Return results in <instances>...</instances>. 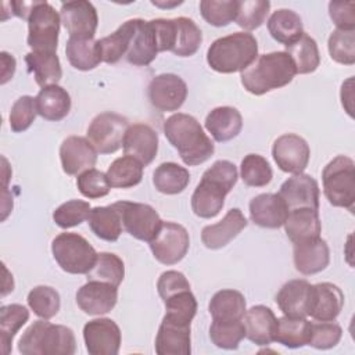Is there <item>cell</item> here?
Returning <instances> with one entry per match:
<instances>
[{"label": "cell", "mask_w": 355, "mask_h": 355, "mask_svg": "<svg viewBox=\"0 0 355 355\" xmlns=\"http://www.w3.org/2000/svg\"><path fill=\"white\" fill-rule=\"evenodd\" d=\"M164 135L189 166L205 162L215 153L212 140L202 130L200 122L189 114L178 112L166 118Z\"/></svg>", "instance_id": "obj_1"}, {"label": "cell", "mask_w": 355, "mask_h": 355, "mask_svg": "<svg viewBox=\"0 0 355 355\" xmlns=\"http://www.w3.org/2000/svg\"><path fill=\"white\" fill-rule=\"evenodd\" d=\"M237 168L227 159H219L204 173L191 196L193 212L204 219L216 216L225 205V197L237 183Z\"/></svg>", "instance_id": "obj_2"}, {"label": "cell", "mask_w": 355, "mask_h": 355, "mask_svg": "<svg viewBox=\"0 0 355 355\" xmlns=\"http://www.w3.org/2000/svg\"><path fill=\"white\" fill-rule=\"evenodd\" d=\"M297 75L293 60L286 51L261 54L241 72V85L255 96L280 89L288 85Z\"/></svg>", "instance_id": "obj_3"}, {"label": "cell", "mask_w": 355, "mask_h": 355, "mask_svg": "<svg viewBox=\"0 0 355 355\" xmlns=\"http://www.w3.org/2000/svg\"><path fill=\"white\" fill-rule=\"evenodd\" d=\"M258 57V42L248 32L216 39L207 50L208 65L220 73L243 72Z\"/></svg>", "instance_id": "obj_4"}, {"label": "cell", "mask_w": 355, "mask_h": 355, "mask_svg": "<svg viewBox=\"0 0 355 355\" xmlns=\"http://www.w3.org/2000/svg\"><path fill=\"white\" fill-rule=\"evenodd\" d=\"M18 351L22 355H73L76 340L72 329L40 319L24 331Z\"/></svg>", "instance_id": "obj_5"}, {"label": "cell", "mask_w": 355, "mask_h": 355, "mask_svg": "<svg viewBox=\"0 0 355 355\" xmlns=\"http://www.w3.org/2000/svg\"><path fill=\"white\" fill-rule=\"evenodd\" d=\"M323 193L334 207L354 209L355 204V162L347 155L333 158L322 172Z\"/></svg>", "instance_id": "obj_6"}, {"label": "cell", "mask_w": 355, "mask_h": 355, "mask_svg": "<svg viewBox=\"0 0 355 355\" xmlns=\"http://www.w3.org/2000/svg\"><path fill=\"white\" fill-rule=\"evenodd\" d=\"M51 252L58 266L72 275H86L97 259L93 245L78 233H60L51 243Z\"/></svg>", "instance_id": "obj_7"}, {"label": "cell", "mask_w": 355, "mask_h": 355, "mask_svg": "<svg viewBox=\"0 0 355 355\" xmlns=\"http://www.w3.org/2000/svg\"><path fill=\"white\" fill-rule=\"evenodd\" d=\"M61 18L47 1H37L28 18V46L32 51H55Z\"/></svg>", "instance_id": "obj_8"}, {"label": "cell", "mask_w": 355, "mask_h": 355, "mask_svg": "<svg viewBox=\"0 0 355 355\" xmlns=\"http://www.w3.org/2000/svg\"><path fill=\"white\" fill-rule=\"evenodd\" d=\"M114 205L121 215L123 229L132 237L150 243L157 236L162 219L151 205L130 201H118Z\"/></svg>", "instance_id": "obj_9"}, {"label": "cell", "mask_w": 355, "mask_h": 355, "mask_svg": "<svg viewBox=\"0 0 355 355\" xmlns=\"http://www.w3.org/2000/svg\"><path fill=\"white\" fill-rule=\"evenodd\" d=\"M128 126L125 116L115 112H101L92 119L87 139L97 153L112 154L121 148Z\"/></svg>", "instance_id": "obj_10"}, {"label": "cell", "mask_w": 355, "mask_h": 355, "mask_svg": "<svg viewBox=\"0 0 355 355\" xmlns=\"http://www.w3.org/2000/svg\"><path fill=\"white\" fill-rule=\"evenodd\" d=\"M190 245L187 230L175 222H162L157 236L150 241L154 258L164 265H175L180 262Z\"/></svg>", "instance_id": "obj_11"}, {"label": "cell", "mask_w": 355, "mask_h": 355, "mask_svg": "<svg viewBox=\"0 0 355 355\" xmlns=\"http://www.w3.org/2000/svg\"><path fill=\"white\" fill-rule=\"evenodd\" d=\"M272 157L276 165L287 173H302L308 166L311 150L305 139L295 133L279 136L272 146Z\"/></svg>", "instance_id": "obj_12"}, {"label": "cell", "mask_w": 355, "mask_h": 355, "mask_svg": "<svg viewBox=\"0 0 355 355\" xmlns=\"http://www.w3.org/2000/svg\"><path fill=\"white\" fill-rule=\"evenodd\" d=\"M187 97L186 82L175 73H161L148 85V100L161 112L178 111Z\"/></svg>", "instance_id": "obj_13"}, {"label": "cell", "mask_w": 355, "mask_h": 355, "mask_svg": "<svg viewBox=\"0 0 355 355\" xmlns=\"http://www.w3.org/2000/svg\"><path fill=\"white\" fill-rule=\"evenodd\" d=\"M60 18L69 37L94 39L98 15L94 6L86 0H73L61 4Z\"/></svg>", "instance_id": "obj_14"}, {"label": "cell", "mask_w": 355, "mask_h": 355, "mask_svg": "<svg viewBox=\"0 0 355 355\" xmlns=\"http://www.w3.org/2000/svg\"><path fill=\"white\" fill-rule=\"evenodd\" d=\"M83 340L90 355H116L122 336L119 326L112 319L98 318L83 326Z\"/></svg>", "instance_id": "obj_15"}, {"label": "cell", "mask_w": 355, "mask_h": 355, "mask_svg": "<svg viewBox=\"0 0 355 355\" xmlns=\"http://www.w3.org/2000/svg\"><path fill=\"white\" fill-rule=\"evenodd\" d=\"M190 324L191 322L165 315L155 337V352L158 355H189L191 352Z\"/></svg>", "instance_id": "obj_16"}, {"label": "cell", "mask_w": 355, "mask_h": 355, "mask_svg": "<svg viewBox=\"0 0 355 355\" xmlns=\"http://www.w3.org/2000/svg\"><path fill=\"white\" fill-rule=\"evenodd\" d=\"M277 194L286 202L288 212L300 208L319 209V186L311 175L297 173L288 178Z\"/></svg>", "instance_id": "obj_17"}, {"label": "cell", "mask_w": 355, "mask_h": 355, "mask_svg": "<svg viewBox=\"0 0 355 355\" xmlns=\"http://www.w3.org/2000/svg\"><path fill=\"white\" fill-rule=\"evenodd\" d=\"M313 284L304 279H294L283 284L276 295V304L286 316L306 318L312 309Z\"/></svg>", "instance_id": "obj_18"}, {"label": "cell", "mask_w": 355, "mask_h": 355, "mask_svg": "<svg viewBox=\"0 0 355 355\" xmlns=\"http://www.w3.org/2000/svg\"><path fill=\"white\" fill-rule=\"evenodd\" d=\"M60 159L67 175H80L97 162V151L89 139L69 136L60 146Z\"/></svg>", "instance_id": "obj_19"}, {"label": "cell", "mask_w": 355, "mask_h": 355, "mask_svg": "<svg viewBox=\"0 0 355 355\" xmlns=\"http://www.w3.org/2000/svg\"><path fill=\"white\" fill-rule=\"evenodd\" d=\"M118 301V287L97 282L87 280L76 291V304L87 315H104L108 313Z\"/></svg>", "instance_id": "obj_20"}, {"label": "cell", "mask_w": 355, "mask_h": 355, "mask_svg": "<svg viewBox=\"0 0 355 355\" xmlns=\"http://www.w3.org/2000/svg\"><path fill=\"white\" fill-rule=\"evenodd\" d=\"M123 153L140 161L144 166L151 164L158 153V135L146 123L129 125L123 137Z\"/></svg>", "instance_id": "obj_21"}, {"label": "cell", "mask_w": 355, "mask_h": 355, "mask_svg": "<svg viewBox=\"0 0 355 355\" xmlns=\"http://www.w3.org/2000/svg\"><path fill=\"white\" fill-rule=\"evenodd\" d=\"M295 269L302 275H315L324 270L330 262V250L322 237L293 243Z\"/></svg>", "instance_id": "obj_22"}, {"label": "cell", "mask_w": 355, "mask_h": 355, "mask_svg": "<svg viewBox=\"0 0 355 355\" xmlns=\"http://www.w3.org/2000/svg\"><path fill=\"white\" fill-rule=\"evenodd\" d=\"M155 29L151 21L135 18V31L126 53L128 62L136 67H146L154 61L158 54Z\"/></svg>", "instance_id": "obj_23"}, {"label": "cell", "mask_w": 355, "mask_h": 355, "mask_svg": "<svg viewBox=\"0 0 355 355\" xmlns=\"http://www.w3.org/2000/svg\"><path fill=\"white\" fill-rule=\"evenodd\" d=\"M247 223L244 214L239 208H232L219 222L201 230V241L209 250H219L236 239Z\"/></svg>", "instance_id": "obj_24"}, {"label": "cell", "mask_w": 355, "mask_h": 355, "mask_svg": "<svg viewBox=\"0 0 355 355\" xmlns=\"http://www.w3.org/2000/svg\"><path fill=\"white\" fill-rule=\"evenodd\" d=\"M287 216L288 208L276 193H262L250 201V218L261 227L277 229L284 225Z\"/></svg>", "instance_id": "obj_25"}, {"label": "cell", "mask_w": 355, "mask_h": 355, "mask_svg": "<svg viewBox=\"0 0 355 355\" xmlns=\"http://www.w3.org/2000/svg\"><path fill=\"white\" fill-rule=\"evenodd\" d=\"M245 337L257 345H269L275 341L277 318L273 311L265 305H254L244 315Z\"/></svg>", "instance_id": "obj_26"}, {"label": "cell", "mask_w": 355, "mask_h": 355, "mask_svg": "<svg viewBox=\"0 0 355 355\" xmlns=\"http://www.w3.org/2000/svg\"><path fill=\"white\" fill-rule=\"evenodd\" d=\"M344 306V294L338 286L323 282L313 284V301L309 316L318 322H333Z\"/></svg>", "instance_id": "obj_27"}, {"label": "cell", "mask_w": 355, "mask_h": 355, "mask_svg": "<svg viewBox=\"0 0 355 355\" xmlns=\"http://www.w3.org/2000/svg\"><path fill=\"white\" fill-rule=\"evenodd\" d=\"M243 128V118L237 108L223 105L211 110L205 118V129L218 143L234 139Z\"/></svg>", "instance_id": "obj_28"}, {"label": "cell", "mask_w": 355, "mask_h": 355, "mask_svg": "<svg viewBox=\"0 0 355 355\" xmlns=\"http://www.w3.org/2000/svg\"><path fill=\"white\" fill-rule=\"evenodd\" d=\"M35 103L37 114L46 121L58 122L71 111L69 93L58 85L42 87L35 97Z\"/></svg>", "instance_id": "obj_29"}, {"label": "cell", "mask_w": 355, "mask_h": 355, "mask_svg": "<svg viewBox=\"0 0 355 355\" xmlns=\"http://www.w3.org/2000/svg\"><path fill=\"white\" fill-rule=\"evenodd\" d=\"M284 230L287 237L293 243L320 237L322 225L318 211L309 208L293 209L284 222Z\"/></svg>", "instance_id": "obj_30"}, {"label": "cell", "mask_w": 355, "mask_h": 355, "mask_svg": "<svg viewBox=\"0 0 355 355\" xmlns=\"http://www.w3.org/2000/svg\"><path fill=\"white\" fill-rule=\"evenodd\" d=\"M268 31L276 42L284 46H290L305 33L301 17L288 8L276 10L269 17Z\"/></svg>", "instance_id": "obj_31"}, {"label": "cell", "mask_w": 355, "mask_h": 355, "mask_svg": "<svg viewBox=\"0 0 355 355\" xmlns=\"http://www.w3.org/2000/svg\"><path fill=\"white\" fill-rule=\"evenodd\" d=\"M25 61L40 87L57 85L62 78L61 62L55 51H31L26 54Z\"/></svg>", "instance_id": "obj_32"}, {"label": "cell", "mask_w": 355, "mask_h": 355, "mask_svg": "<svg viewBox=\"0 0 355 355\" xmlns=\"http://www.w3.org/2000/svg\"><path fill=\"white\" fill-rule=\"evenodd\" d=\"M208 311L212 320H243L247 311L245 298L237 290L225 288L212 295Z\"/></svg>", "instance_id": "obj_33"}, {"label": "cell", "mask_w": 355, "mask_h": 355, "mask_svg": "<svg viewBox=\"0 0 355 355\" xmlns=\"http://www.w3.org/2000/svg\"><path fill=\"white\" fill-rule=\"evenodd\" d=\"M87 223L92 232L101 240L116 241L122 233V220L114 204L107 207H94L90 211Z\"/></svg>", "instance_id": "obj_34"}, {"label": "cell", "mask_w": 355, "mask_h": 355, "mask_svg": "<svg viewBox=\"0 0 355 355\" xmlns=\"http://www.w3.org/2000/svg\"><path fill=\"white\" fill-rule=\"evenodd\" d=\"M173 19V47L172 53L179 57H190L197 53L202 42L201 29L187 17Z\"/></svg>", "instance_id": "obj_35"}, {"label": "cell", "mask_w": 355, "mask_h": 355, "mask_svg": "<svg viewBox=\"0 0 355 355\" xmlns=\"http://www.w3.org/2000/svg\"><path fill=\"white\" fill-rule=\"evenodd\" d=\"M311 323L306 318L283 316L277 319L275 341L287 348H301L309 344Z\"/></svg>", "instance_id": "obj_36"}, {"label": "cell", "mask_w": 355, "mask_h": 355, "mask_svg": "<svg viewBox=\"0 0 355 355\" xmlns=\"http://www.w3.org/2000/svg\"><path fill=\"white\" fill-rule=\"evenodd\" d=\"M69 64L79 71L94 69L103 60L97 40L69 37L65 46Z\"/></svg>", "instance_id": "obj_37"}, {"label": "cell", "mask_w": 355, "mask_h": 355, "mask_svg": "<svg viewBox=\"0 0 355 355\" xmlns=\"http://www.w3.org/2000/svg\"><path fill=\"white\" fill-rule=\"evenodd\" d=\"M135 31V19L125 21L114 33L97 40L101 60L107 64L118 62L123 55H126L132 36Z\"/></svg>", "instance_id": "obj_38"}, {"label": "cell", "mask_w": 355, "mask_h": 355, "mask_svg": "<svg viewBox=\"0 0 355 355\" xmlns=\"http://www.w3.org/2000/svg\"><path fill=\"white\" fill-rule=\"evenodd\" d=\"M153 183L162 194H179L190 183V173L175 162H162L153 173Z\"/></svg>", "instance_id": "obj_39"}, {"label": "cell", "mask_w": 355, "mask_h": 355, "mask_svg": "<svg viewBox=\"0 0 355 355\" xmlns=\"http://www.w3.org/2000/svg\"><path fill=\"white\" fill-rule=\"evenodd\" d=\"M144 165L129 155L116 158L107 171V179L114 189H129L137 186L143 179Z\"/></svg>", "instance_id": "obj_40"}, {"label": "cell", "mask_w": 355, "mask_h": 355, "mask_svg": "<svg viewBox=\"0 0 355 355\" xmlns=\"http://www.w3.org/2000/svg\"><path fill=\"white\" fill-rule=\"evenodd\" d=\"M286 53L294 62L297 73H311L320 64V54L313 37L304 33L298 40L286 46Z\"/></svg>", "instance_id": "obj_41"}, {"label": "cell", "mask_w": 355, "mask_h": 355, "mask_svg": "<svg viewBox=\"0 0 355 355\" xmlns=\"http://www.w3.org/2000/svg\"><path fill=\"white\" fill-rule=\"evenodd\" d=\"M29 311L19 304L3 305L0 308V344L4 355L10 354L14 336L28 322Z\"/></svg>", "instance_id": "obj_42"}, {"label": "cell", "mask_w": 355, "mask_h": 355, "mask_svg": "<svg viewBox=\"0 0 355 355\" xmlns=\"http://www.w3.org/2000/svg\"><path fill=\"white\" fill-rule=\"evenodd\" d=\"M87 280L110 283L118 287L125 277L123 261L112 252H100L93 268L86 273Z\"/></svg>", "instance_id": "obj_43"}, {"label": "cell", "mask_w": 355, "mask_h": 355, "mask_svg": "<svg viewBox=\"0 0 355 355\" xmlns=\"http://www.w3.org/2000/svg\"><path fill=\"white\" fill-rule=\"evenodd\" d=\"M245 337L243 320H212L209 338L212 344L222 349H236Z\"/></svg>", "instance_id": "obj_44"}, {"label": "cell", "mask_w": 355, "mask_h": 355, "mask_svg": "<svg viewBox=\"0 0 355 355\" xmlns=\"http://www.w3.org/2000/svg\"><path fill=\"white\" fill-rule=\"evenodd\" d=\"M28 305L40 319L54 318L61 306V298L55 288L50 286H36L28 294Z\"/></svg>", "instance_id": "obj_45"}, {"label": "cell", "mask_w": 355, "mask_h": 355, "mask_svg": "<svg viewBox=\"0 0 355 355\" xmlns=\"http://www.w3.org/2000/svg\"><path fill=\"white\" fill-rule=\"evenodd\" d=\"M240 176L247 186L263 187L270 183L273 172L266 158L259 154H248L241 161Z\"/></svg>", "instance_id": "obj_46"}, {"label": "cell", "mask_w": 355, "mask_h": 355, "mask_svg": "<svg viewBox=\"0 0 355 355\" xmlns=\"http://www.w3.org/2000/svg\"><path fill=\"white\" fill-rule=\"evenodd\" d=\"M333 61L343 65L355 64V29H334L327 42Z\"/></svg>", "instance_id": "obj_47"}, {"label": "cell", "mask_w": 355, "mask_h": 355, "mask_svg": "<svg viewBox=\"0 0 355 355\" xmlns=\"http://www.w3.org/2000/svg\"><path fill=\"white\" fill-rule=\"evenodd\" d=\"M237 0H201L200 11L202 18L212 26H226L236 19Z\"/></svg>", "instance_id": "obj_48"}, {"label": "cell", "mask_w": 355, "mask_h": 355, "mask_svg": "<svg viewBox=\"0 0 355 355\" xmlns=\"http://www.w3.org/2000/svg\"><path fill=\"white\" fill-rule=\"evenodd\" d=\"M270 10V3L268 0H244L239 1L236 22L240 28L245 31H254L259 28Z\"/></svg>", "instance_id": "obj_49"}, {"label": "cell", "mask_w": 355, "mask_h": 355, "mask_svg": "<svg viewBox=\"0 0 355 355\" xmlns=\"http://www.w3.org/2000/svg\"><path fill=\"white\" fill-rule=\"evenodd\" d=\"M90 211L92 207L87 201L69 200L55 208L53 212V220L61 229H69L87 220Z\"/></svg>", "instance_id": "obj_50"}, {"label": "cell", "mask_w": 355, "mask_h": 355, "mask_svg": "<svg viewBox=\"0 0 355 355\" xmlns=\"http://www.w3.org/2000/svg\"><path fill=\"white\" fill-rule=\"evenodd\" d=\"M165 315L179 320L191 322L197 313V300L191 290H182L164 300Z\"/></svg>", "instance_id": "obj_51"}, {"label": "cell", "mask_w": 355, "mask_h": 355, "mask_svg": "<svg viewBox=\"0 0 355 355\" xmlns=\"http://www.w3.org/2000/svg\"><path fill=\"white\" fill-rule=\"evenodd\" d=\"M76 186L80 194L90 200H96L107 196L111 189L107 175L96 168L87 169L80 175H78Z\"/></svg>", "instance_id": "obj_52"}, {"label": "cell", "mask_w": 355, "mask_h": 355, "mask_svg": "<svg viewBox=\"0 0 355 355\" xmlns=\"http://www.w3.org/2000/svg\"><path fill=\"white\" fill-rule=\"evenodd\" d=\"M37 114L36 103L32 96H21L11 107L10 111V128L12 132L19 133L26 130L35 121Z\"/></svg>", "instance_id": "obj_53"}, {"label": "cell", "mask_w": 355, "mask_h": 355, "mask_svg": "<svg viewBox=\"0 0 355 355\" xmlns=\"http://www.w3.org/2000/svg\"><path fill=\"white\" fill-rule=\"evenodd\" d=\"M343 336V329L340 324L333 322H315L311 323V347L316 349H329L338 344Z\"/></svg>", "instance_id": "obj_54"}, {"label": "cell", "mask_w": 355, "mask_h": 355, "mask_svg": "<svg viewBox=\"0 0 355 355\" xmlns=\"http://www.w3.org/2000/svg\"><path fill=\"white\" fill-rule=\"evenodd\" d=\"M157 290H158L159 297L164 301L168 297H171L182 290H190V283L182 272L166 270V272L161 273V276L157 282Z\"/></svg>", "instance_id": "obj_55"}, {"label": "cell", "mask_w": 355, "mask_h": 355, "mask_svg": "<svg viewBox=\"0 0 355 355\" xmlns=\"http://www.w3.org/2000/svg\"><path fill=\"white\" fill-rule=\"evenodd\" d=\"M355 3L354 1H330L329 15L337 29H355Z\"/></svg>", "instance_id": "obj_56"}, {"label": "cell", "mask_w": 355, "mask_h": 355, "mask_svg": "<svg viewBox=\"0 0 355 355\" xmlns=\"http://www.w3.org/2000/svg\"><path fill=\"white\" fill-rule=\"evenodd\" d=\"M0 61H1V80L0 82H1V85H4L14 76L17 62H15V58L11 54H8L7 51L0 53Z\"/></svg>", "instance_id": "obj_57"}, {"label": "cell", "mask_w": 355, "mask_h": 355, "mask_svg": "<svg viewBox=\"0 0 355 355\" xmlns=\"http://www.w3.org/2000/svg\"><path fill=\"white\" fill-rule=\"evenodd\" d=\"M36 4H37V1H11V3H8V6L12 8V15L19 17L26 21Z\"/></svg>", "instance_id": "obj_58"}, {"label": "cell", "mask_w": 355, "mask_h": 355, "mask_svg": "<svg viewBox=\"0 0 355 355\" xmlns=\"http://www.w3.org/2000/svg\"><path fill=\"white\" fill-rule=\"evenodd\" d=\"M352 82H354V78H348L343 86H341V103H343V107L345 108V111L348 112L349 116H352V98H354V94H352Z\"/></svg>", "instance_id": "obj_59"}, {"label": "cell", "mask_w": 355, "mask_h": 355, "mask_svg": "<svg viewBox=\"0 0 355 355\" xmlns=\"http://www.w3.org/2000/svg\"><path fill=\"white\" fill-rule=\"evenodd\" d=\"M154 6H158V7H162V8H168V7H175V6H179L182 4L183 1H172V3H161V1H151Z\"/></svg>", "instance_id": "obj_60"}]
</instances>
